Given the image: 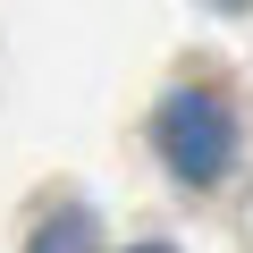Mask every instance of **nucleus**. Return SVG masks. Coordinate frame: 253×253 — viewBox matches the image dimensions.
Instances as JSON below:
<instances>
[{
	"mask_svg": "<svg viewBox=\"0 0 253 253\" xmlns=\"http://www.w3.org/2000/svg\"><path fill=\"white\" fill-rule=\"evenodd\" d=\"M152 152L169 161L177 186H219L236 169V110L211 93V84H186L152 110Z\"/></svg>",
	"mask_w": 253,
	"mask_h": 253,
	"instance_id": "1",
	"label": "nucleus"
},
{
	"mask_svg": "<svg viewBox=\"0 0 253 253\" xmlns=\"http://www.w3.org/2000/svg\"><path fill=\"white\" fill-rule=\"evenodd\" d=\"M26 253H101V228H93V211H76V203H68V211H51V219L34 228V245H26Z\"/></svg>",
	"mask_w": 253,
	"mask_h": 253,
	"instance_id": "2",
	"label": "nucleus"
},
{
	"mask_svg": "<svg viewBox=\"0 0 253 253\" xmlns=\"http://www.w3.org/2000/svg\"><path fill=\"white\" fill-rule=\"evenodd\" d=\"M211 9H228V17H236V9H253V0H211Z\"/></svg>",
	"mask_w": 253,
	"mask_h": 253,
	"instance_id": "3",
	"label": "nucleus"
},
{
	"mask_svg": "<svg viewBox=\"0 0 253 253\" xmlns=\"http://www.w3.org/2000/svg\"><path fill=\"white\" fill-rule=\"evenodd\" d=\"M126 253H169V245H126Z\"/></svg>",
	"mask_w": 253,
	"mask_h": 253,
	"instance_id": "4",
	"label": "nucleus"
}]
</instances>
